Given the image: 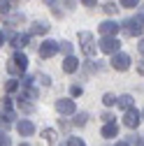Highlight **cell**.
I'll use <instances>...</instances> for the list:
<instances>
[{"label": "cell", "mask_w": 144, "mask_h": 146, "mask_svg": "<svg viewBox=\"0 0 144 146\" xmlns=\"http://www.w3.org/2000/svg\"><path fill=\"white\" fill-rule=\"evenodd\" d=\"M123 30H125V35H130V37L144 35V14H135L133 19H128L123 23Z\"/></svg>", "instance_id": "6da1fadb"}, {"label": "cell", "mask_w": 144, "mask_h": 146, "mask_svg": "<svg viewBox=\"0 0 144 146\" xmlns=\"http://www.w3.org/2000/svg\"><path fill=\"white\" fill-rule=\"evenodd\" d=\"M26 67H28L26 53H14V56L9 58V65H7L9 74H21V72H26Z\"/></svg>", "instance_id": "7a4b0ae2"}, {"label": "cell", "mask_w": 144, "mask_h": 146, "mask_svg": "<svg viewBox=\"0 0 144 146\" xmlns=\"http://www.w3.org/2000/svg\"><path fill=\"white\" fill-rule=\"evenodd\" d=\"M79 44H81V51L86 53V56H95V40H93V35L91 33H79Z\"/></svg>", "instance_id": "3957f363"}, {"label": "cell", "mask_w": 144, "mask_h": 146, "mask_svg": "<svg viewBox=\"0 0 144 146\" xmlns=\"http://www.w3.org/2000/svg\"><path fill=\"white\" fill-rule=\"evenodd\" d=\"M100 49L105 53H116L121 49V42L116 40V35H102V40H100Z\"/></svg>", "instance_id": "277c9868"}, {"label": "cell", "mask_w": 144, "mask_h": 146, "mask_svg": "<svg viewBox=\"0 0 144 146\" xmlns=\"http://www.w3.org/2000/svg\"><path fill=\"white\" fill-rule=\"evenodd\" d=\"M112 67L119 70V72H125L130 67V56H128V53H121V51L112 53Z\"/></svg>", "instance_id": "5b68a950"}, {"label": "cell", "mask_w": 144, "mask_h": 146, "mask_svg": "<svg viewBox=\"0 0 144 146\" xmlns=\"http://www.w3.org/2000/svg\"><path fill=\"white\" fill-rule=\"evenodd\" d=\"M58 49H61V44H58V42H53V40L42 42V46H40V58H51V56H56Z\"/></svg>", "instance_id": "8992f818"}, {"label": "cell", "mask_w": 144, "mask_h": 146, "mask_svg": "<svg viewBox=\"0 0 144 146\" xmlns=\"http://www.w3.org/2000/svg\"><path fill=\"white\" fill-rule=\"evenodd\" d=\"M139 121H142V114L137 111V109H125V114H123V125L125 127H137L139 125Z\"/></svg>", "instance_id": "52a82bcc"}, {"label": "cell", "mask_w": 144, "mask_h": 146, "mask_svg": "<svg viewBox=\"0 0 144 146\" xmlns=\"http://www.w3.org/2000/svg\"><path fill=\"white\" fill-rule=\"evenodd\" d=\"M56 111L63 114V116H70V114L77 111V104H75V100H58L56 102Z\"/></svg>", "instance_id": "ba28073f"}, {"label": "cell", "mask_w": 144, "mask_h": 146, "mask_svg": "<svg viewBox=\"0 0 144 146\" xmlns=\"http://www.w3.org/2000/svg\"><path fill=\"white\" fill-rule=\"evenodd\" d=\"M102 137L105 139H114V137H119V125L116 123H105V127H102Z\"/></svg>", "instance_id": "9c48e42d"}, {"label": "cell", "mask_w": 144, "mask_h": 146, "mask_svg": "<svg viewBox=\"0 0 144 146\" xmlns=\"http://www.w3.org/2000/svg\"><path fill=\"white\" fill-rule=\"evenodd\" d=\"M63 70L67 72V74H72V72H77V70H79V60H77L75 56H67V58L63 60Z\"/></svg>", "instance_id": "30bf717a"}, {"label": "cell", "mask_w": 144, "mask_h": 146, "mask_svg": "<svg viewBox=\"0 0 144 146\" xmlns=\"http://www.w3.org/2000/svg\"><path fill=\"white\" fill-rule=\"evenodd\" d=\"M16 130H19V135H23V137H30L35 132V125L30 121H21L19 125H16Z\"/></svg>", "instance_id": "8fae6325"}, {"label": "cell", "mask_w": 144, "mask_h": 146, "mask_svg": "<svg viewBox=\"0 0 144 146\" xmlns=\"http://www.w3.org/2000/svg\"><path fill=\"white\" fill-rule=\"evenodd\" d=\"M100 33H102V35H116V33H119V26H116L114 21H102V23H100Z\"/></svg>", "instance_id": "7c38bea8"}, {"label": "cell", "mask_w": 144, "mask_h": 146, "mask_svg": "<svg viewBox=\"0 0 144 146\" xmlns=\"http://www.w3.org/2000/svg\"><path fill=\"white\" fill-rule=\"evenodd\" d=\"M44 33H49V26H47L44 21H35V23H33L30 35H44Z\"/></svg>", "instance_id": "4fadbf2b"}, {"label": "cell", "mask_w": 144, "mask_h": 146, "mask_svg": "<svg viewBox=\"0 0 144 146\" xmlns=\"http://www.w3.org/2000/svg\"><path fill=\"white\" fill-rule=\"evenodd\" d=\"M26 44H28V35H16V37L12 40V46H16V49H21Z\"/></svg>", "instance_id": "5bb4252c"}, {"label": "cell", "mask_w": 144, "mask_h": 146, "mask_svg": "<svg viewBox=\"0 0 144 146\" xmlns=\"http://www.w3.org/2000/svg\"><path fill=\"white\" fill-rule=\"evenodd\" d=\"M119 107L121 109H130L133 107V98L130 95H119Z\"/></svg>", "instance_id": "9a60e30c"}, {"label": "cell", "mask_w": 144, "mask_h": 146, "mask_svg": "<svg viewBox=\"0 0 144 146\" xmlns=\"http://www.w3.org/2000/svg\"><path fill=\"white\" fill-rule=\"evenodd\" d=\"M102 102H105L107 107H112V104H119V98H116V95H112V93H107V95L102 98Z\"/></svg>", "instance_id": "2e32d148"}, {"label": "cell", "mask_w": 144, "mask_h": 146, "mask_svg": "<svg viewBox=\"0 0 144 146\" xmlns=\"http://www.w3.org/2000/svg\"><path fill=\"white\" fill-rule=\"evenodd\" d=\"M16 88H19V81H14V79H9V81L5 84V90H7V93H14Z\"/></svg>", "instance_id": "e0dca14e"}, {"label": "cell", "mask_w": 144, "mask_h": 146, "mask_svg": "<svg viewBox=\"0 0 144 146\" xmlns=\"http://www.w3.org/2000/svg\"><path fill=\"white\" fill-rule=\"evenodd\" d=\"M70 93H72V98H77V95H81V93H84V88L75 84V86H70Z\"/></svg>", "instance_id": "ac0fdd59"}, {"label": "cell", "mask_w": 144, "mask_h": 146, "mask_svg": "<svg viewBox=\"0 0 144 146\" xmlns=\"http://www.w3.org/2000/svg\"><path fill=\"white\" fill-rule=\"evenodd\" d=\"M42 137H44L47 141H51V144H53V139H56V132H53V130H44V132H42Z\"/></svg>", "instance_id": "d6986e66"}, {"label": "cell", "mask_w": 144, "mask_h": 146, "mask_svg": "<svg viewBox=\"0 0 144 146\" xmlns=\"http://www.w3.org/2000/svg\"><path fill=\"white\" fill-rule=\"evenodd\" d=\"M67 146H84V139H79V137H70Z\"/></svg>", "instance_id": "ffe728a7"}, {"label": "cell", "mask_w": 144, "mask_h": 146, "mask_svg": "<svg viewBox=\"0 0 144 146\" xmlns=\"http://www.w3.org/2000/svg\"><path fill=\"white\" fill-rule=\"evenodd\" d=\"M86 118H88L86 114H79V116L75 118V125H86Z\"/></svg>", "instance_id": "44dd1931"}, {"label": "cell", "mask_w": 144, "mask_h": 146, "mask_svg": "<svg viewBox=\"0 0 144 146\" xmlns=\"http://www.w3.org/2000/svg\"><path fill=\"white\" fill-rule=\"evenodd\" d=\"M3 111H12V100H9V98L3 100Z\"/></svg>", "instance_id": "7402d4cb"}, {"label": "cell", "mask_w": 144, "mask_h": 146, "mask_svg": "<svg viewBox=\"0 0 144 146\" xmlns=\"http://www.w3.org/2000/svg\"><path fill=\"white\" fill-rule=\"evenodd\" d=\"M0 146H12V139H9L5 132H3V137H0Z\"/></svg>", "instance_id": "603a6c76"}, {"label": "cell", "mask_w": 144, "mask_h": 146, "mask_svg": "<svg viewBox=\"0 0 144 146\" xmlns=\"http://www.w3.org/2000/svg\"><path fill=\"white\" fill-rule=\"evenodd\" d=\"M102 9H105V14H114V12H116V7H114L112 3H107V5L102 7Z\"/></svg>", "instance_id": "cb8c5ba5"}, {"label": "cell", "mask_w": 144, "mask_h": 146, "mask_svg": "<svg viewBox=\"0 0 144 146\" xmlns=\"http://www.w3.org/2000/svg\"><path fill=\"white\" fill-rule=\"evenodd\" d=\"M123 7H137V0H121Z\"/></svg>", "instance_id": "d4e9b609"}, {"label": "cell", "mask_w": 144, "mask_h": 146, "mask_svg": "<svg viewBox=\"0 0 144 146\" xmlns=\"http://www.w3.org/2000/svg\"><path fill=\"white\" fill-rule=\"evenodd\" d=\"M61 49H63V51L67 53V56H70V53H72V44H67V42H63V44H61Z\"/></svg>", "instance_id": "484cf974"}, {"label": "cell", "mask_w": 144, "mask_h": 146, "mask_svg": "<svg viewBox=\"0 0 144 146\" xmlns=\"http://www.w3.org/2000/svg\"><path fill=\"white\" fill-rule=\"evenodd\" d=\"M0 5H3V12H9L12 5H9V0H0Z\"/></svg>", "instance_id": "4316f807"}, {"label": "cell", "mask_w": 144, "mask_h": 146, "mask_svg": "<svg viewBox=\"0 0 144 146\" xmlns=\"http://www.w3.org/2000/svg\"><path fill=\"white\" fill-rule=\"evenodd\" d=\"M81 3H84L86 7H95V3H98V0H81Z\"/></svg>", "instance_id": "83f0119b"}, {"label": "cell", "mask_w": 144, "mask_h": 146, "mask_svg": "<svg viewBox=\"0 0 144 146\" xmlns=\"http://www.w3.org/2000/svg\"><path fill=\"white\" fill-rule=\"evenodd\" d=\"M137 72H139V74H144V58L137 63Z\"/></svg>", "instance_id": "f1b7e54d"}, {"label": "cell", "mask_w": 144, "mask_h": 146, "mask_svg": "<svg viewBox=\"0 0 144 146\" xmlns=\"http://www.w3.org/2000/svg\"><path fill=\"white\" fill-rule=\"evenodd\" d=\"M112 118H114V116H112V114H102V121H105V123H109V121H112Z\"/></svg>", "instance_id": "f546056e"}, {"label": "cell", "mask_w": 144, "mask_h": 146, "mask_svg": "<svg viewBox=\"0 0 144 146\" xmlns=\"http://www.w3.org/2000/svg\"><path fill=\"white\" fill-rule=\"evenodd\" d=\"M42 84H44V86H49V84H51V79H49L47 74H42Z\"/></svg>", "instance_id": "4dcf8cb0"}, {"label": "cell", "mask_w": 144, "mask_h": 146, "mask_svg": "<svg viewBox=\"0 0 144 146\" xmlns=\"http://www.w3.org/2000/svg\"><path fill=\"white\" fill-rule=\"evenodd\" d=\"M114 146H130V144H128V141H116Z\"/></svg>", "instance_id": "1f68e13d"}, {"label": "cell", "mask_w": 144, "mask_h": 146, "mask_svg": "<svg viewBox=\"0 0 144 146\" xmlns=\"http://www.w3.org/2000/svg\"><path fill=\"white\" fill-rule=\"evenodd\" d=\"M139 51H142V53H144V40H142V42H139Z\"/></svg>", "instance_id": "d6a6232c"}, {"label": "cell", "mask_w": 144, "mask_h": 146, "mask_svg": "<svg viewBox=\"0 0 144 146\" xmlns=\"http://www.w3.org/2000/svg\"><path fill=\"white\" fill-rule=\"evenodd\" d=\"M44 3H47V5H56V0H44Z\"/></svg>", "instance_id": "836d02e7"}, {"label": "cell", "mask_w": 144, "mask_h": 146, "mask_svg": "<svg viewBox=\"0 0 144 146\" xmlns=\"http://www.w3.org/2000/svg\"><path fill=\"white\" fill-rule=\"evenodd\" d=\"M21 146H30V144H21Z\"/></svg>", "instance_id": "e575fe53"}, {"label": "cell", "mask_w": 144, "mask_h": 146, "mask_svg": "<svg viewBox=\"0 0 144 146\" xmlns=\"http://www.w3.org/2000/svg\"><path fill=\"white\" fill-rule=\"evenodd\" d=\"M142 118H144V111H142Z\"/></svg>", "instance_id": "d590c367"}]
</instances>
